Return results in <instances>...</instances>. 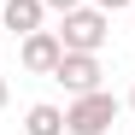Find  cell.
Listing matches in <instances>:
<instances>
[{
    "label": "cell",
    "instance_id": "10",
    "mask_svg": "<svg viewBox=\"0 0 135 135\" xmlns=\"http://www.w3.org/2000/svg\"><path fill=\"white\" fill-rule=\"evenodd\" d=\"M123 106H129V112H135V88H129V94H123Z\"/></svg>",
    "mask_w": 135,
    "mask_h": 135
},
{
    "label": "cell",
    "instance_id": "5",
    "mask_svg": "<svg viewBox=\"0 0 135 135\" xmlns=\"http://www.w3.org/2000/svg\"><path fill=\"white\" fill-rule=\"evenodd\" d=\"M0 24H6V35H30V30L47 24V6L41 0H6L0 6Z\"/></svg>",
    "mask_w": 135,
    "mask_h": 135
},
{
    "label": "cell",
    "instance_id": "8",
    "mask_svg": "<svg viewBox=\"0 0 135 135\" xmlns=\"http://www.w3.org/2000/svg\"><path fill=\"white\" fill-rule=\"evenodd\" d=\"M100 12H123V6H135V0H94Z\"/></svg>",
    "mask_w": 135,
    "mask_h": 135
},
{
    "label": "cell",
    "instance_id": "1",
    "mask_svg": "<svg viewBox=\"0 0 135 135\" xmlns=\"http://www.w3.org/2000/svg\"><path fill=\"white\" fill-rule=\"evenodd\" d=\"M106 35H112V12H100L94 0H88V6H71V12L59 18V41H65V53H100Z\"/></svg>",
    "mask_w": 135,
    "mask_h": 135
},
{
    "label": "cell",
    "instance_id": "9",
    "mask_svg": "<svg viewBox=\"0 0 135 135\" xmlns=\"http://www.w3.org/2000/svg\"><path fill=\"white\" fill-rule=\"evenodd\" d=\"M6 100H12V82H6V76H0V112H6Z\"/></svg>",
    "mask_w": 135,
    "mask_h": 135
},
{
    "label": "cell",
    "instance_id": "11",
    "mask_svg": "<svg viewBox=\"0 0 135 135\" xmlns=\"http://www.w3.org/2000/svg\"><path fill=\"white\" fill-rule=\"evenodd\" d=\"M0 35H6V24H0Z\"/></svg>",
    "mask_w": 135,
    "mask_h": 135
},
{
    "label": "cell",
    "instance_id": "2",
    "mask_svg": "<svg viewBox=\"0 0 135 135\" xmlns=\"http://www.w3.org/2000/svg\"><path fill=\"white\" fill-rule=\"evenodd\" d=\"M123 100L106 94V88H94V94H76L71 106H65V135H106L112 123H118Z\"/></svg>",
    "mask_w": 135,
    "mask_h": 135
},
{
    "label": "cell",
    "instance_id": "3",
    "mask_svg": "<svg viewBox=\"0 0 135 135\" xmlns=\"http://www.w3.org/2000/svg\"><path fill=\"white\" fill-rule=\"evenodd\" d=\"M59 59H65L59 30H30V35H18V65H24L30 76H53Z\"/></svg>",
    "mask_w": 135,
    "mask_h": 135
},
{
    "label": "cell",
    "instance_id": "4",
    "mask_svg": "<svg viewBox=\"0 0 135 135\" xmlns=\"http://www.w3.org/2000/svg\"><path fill=\"white\" fill-rule=\"evenodd\" d=\"M100 76H106V65H100V53H65L59 59V71H53V82L65 88V94H94L100 88Z\"/></svg>",
    "mask_w": 135,
    "mask_h": 135
},
{
    "label": "cell",
    "instance_id": "7",
    "mask_svg": "<svg viewBox=\"0 0 135 135\" xmlns=\"http://www.w3.org/2000/svg\"><path fill=\"white\" fill-rule=\"evenodd\" d=\"M41 6H47V12H59V18H65V12H71V6H82V0H41Z\"/></svg>",
    "mask_w": 135,
    "mask_h": 135
},
{
    "label": "cell",
    "instance_id": "6",
    "mask_svg": "<svg viewBox=\"0 0 135 135\" xmlns=\"http://www.w3.org/2000/svg\"><path fill=\"white\" fill-rule=\"evenodd\" d=\"M24 135H65V106L35 100V106L24 112Z\"/></svg>",
    "mask_w": 135,
    "mask_h": 135
}]
</instances>
